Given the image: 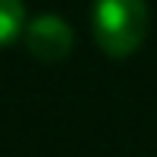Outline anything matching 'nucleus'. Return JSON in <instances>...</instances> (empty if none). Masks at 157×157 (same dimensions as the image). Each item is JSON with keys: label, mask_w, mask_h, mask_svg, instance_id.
<instances>
[{"label": "nucleus", "mask_w": 157, "mask_h": 157, "mask_svg": "<svg viewBox=\"0 0 157 157\" xmlns=\"http://www.w3.org/2000/svg\"><path fill=\"white\" fill-rule=\"evenodd\" d=\"M147 0H93V39L109 58H132L147 39Z\"/></svg>", "instance_id": "nucleus-1"}, {"label": "nucleus", "mask_w": 157, "mask_h": 157, "mask_svg": "<svg viewBox=\"0 0 157 157\" xmlns=\"http://www.w3.org/2000/svg\"><path fill=\"white\" fill-rule=\"evenodd\" d=\"M23 42L35 61L58 64L64 58H71V52H74V29L58 13H39L26 23Z\"/></svg>", "instance_id": "nucleus-2"}, {"label": "nucleus", "mask_w": 157, "mask_h": 157, "mask_svg": "<svg viewBox=\"0 0 157 157\" xmlns=\"http://www.w3.org/2000/svg\"><path fill=\"white\" fill-rule=\"evenodd\" d=\"M26 32V6L23 0H0V48L16 42Z\"/></svg>", "instance_id": "nucleus-3"}]
</instances>
